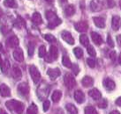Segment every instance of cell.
Listing matches in <instances>:
<instances>
[{"instance_id":"cell-40","label":"cell","mask_w":121,"mask_h":114,"mask_svg":"<svg viewBox=\"0 0 121 114\" xmlns=\"http://www.w3.org/2000/svg\"><path fill=\"white\" fill-rule=\"evenodd\" d=\"M51 106V103L49 100H45L43 102V111H47L49 110V108Z\"/></svg>"},{"instance_id":"cell-38","label":"cell","mask_w":121,"mask_h":114,"mask_svg":"<svg viewBox=\"0 0 121 114\" xmlns=\"http://www.w3.org/2000/svg\"><path fill=\"white\" fill-rule=\"evenodd\" d=\"M87 63L90 68L95 67V61L94 59H92V58H88V59H87Z\"/></svg>"},{"instance_id":"cell-51","label":"cell","mask_w":121,"mask_h":114,"mask_svg":"<svg viewBox=\"0 0 121 114\" xmlns=\"http://www.w3.org/2000/svg\"><path fill=\"white\" fill-rule=\"evenodd\" d=\"M2 15H3V11L1 10V8H0V18L2 17Z\"/></svg>"},{"instance_id":"cell-44","label":"cell","mask_w":121,"mask_h":114,"mask_svg":"<svg viewBox=\"0 0 121 114\" xmlns=\"http://www.w3.org/2000/svg\"><path fill=\"white\" fill-rule=\"evenodd\" d=\"M116 104H117V105H118V106H121V97H118V99L116 100Z\"/></svg>"},{"instance_id":"cell-22","label":"cell","mask_w":121,"mask_h":114,"mask_svg":"<svg viewBox=\"0 0 121 114\" xmlns=\"http://www.w3.org/2000/svg\"><path fill=\"white\" fill-rule=\"evenodd\" d=\"M32 21L35 25H41L43 23V19H42L41 14L38 12H35L32 16Z\"/></svg>"},{"instance_id":"cell-49","label":"cell","mask_w":121,"mask_h":114,"mask_svg":"<svg viewBox=\"0 0 121 114\" xmlns=\"http://www.w3.org/2000/svg\"><path fill=\"white\" fill-rule=\"evenodd\" d=\"M47 3H49V4H52L54 2V0H45Z\"/></svg>"},{"instance_id":"cell-29","label":"cell","mask_w":121,"mask_h":114,"mask_svg":"<svg viewBox=\"0 0 121 114\" xmlns=\"http://www.w3.org/2000/svg\"><path fill=\"white\" fill-rule=\"evenodd\" d=\"M37 112H38V109L35 104H31L27 111V114H37Z\"/></svg>"},{"instance_id":"cell-4","label":"cell","mask_w":121,"mask_h":114,"mask_svg":"<svg viewBox=\"0 0 121 114\" xmlns=\"http://www.w3.org/2000/svg\"><path fill=\"white\" fill-rule=\"evenodd\" d=\"M29 72H30V76L32 77V79L34 81L35 84H37L41 79V74L39 70H38V68H37L35 66H30L29 68Z\"/></svg>"},{"instance_id":"cell-5","label":"cell","mask_w":121,"mask_h":114,"mask_svg":"<svg viewBox=\"0 0 121 114\" xmlns=\"http://www.w3.org/2000/svg\"><path fill=\"white\" fill-rule=\"evenodd\" d=\"M61 37H62V39H63L66 43L69 44V45H73L74 44V39L73 38L72 34H71L69 32H67V31L62 32Z\"/></svg>"},{"instance_id":"cell-19","label":"cell","mask_w":121,"mask_h":114,"mask_svg":"<svg viewBox=\"0 0 121 114\" xmlns=\"http://www.w3.org/2000/svg\"><path fill=\"white\" fill-rule=\"evenodd\" d=\"M95 25L98 27V28H104L105 27V19L102 17H95L94 19Z\"/></svg>"},{"instance_id":"cell-55","label":"cell","mask_w":121,"mask_h":114,"mask_svg":"<svg viewBox=\"0 0 121 114\" xmlns=\"http://www.w3.org/2000/svg\"><path fill=\"white\" fill-rule=\"evenodd\" d=\"M1 47H2V45H1V43H0V49H1Z\"/></svg>"},{"instance_id":"cell-53","label":"cell","mask_w":121,"mask_h":114,"mask_svg":"<svg viewBox=\"0 0 121 114\" xmlns=\"http://www.w3.org/2000/svg\"><path fill=\"white\" fill-rule=\"evenodd\" d=\"M0 63H2V57H1V54H0Z\"/></svg>"},{"instance_id":"cell-9","label":"cell","mask_w":121,"mask_h":114,"mask_svg":"<svg viewBox=\"0 0 121 114\" xmlns=\"http://www.w3.org/2000/svg\"><path fill=\"white\" fill-rule=\"evenodd\" d=\"M47 74L51 80H55L60 76V70H59V68H49Z\"/></svg>"},{"instance_id":"cell-37","label":"cell","mask_w":121,"mask_h":114,"mask_svg":"<svg viewBox=\"0 0 121 114\" xmlns=\"http://www.w3.org/2000/svg\"><path fill=\"white\" fill-rule=\"evenodd\" d=\"M108 105V103H107V100L106 99H103L101 100L99 103H98V107L99 108H102V109H104V108H106Z\"/></svg>"},{"instance_id":"cell-30","label":"cell","mask_w":121,"mask_h":114,"mask_svg":"<svg viewBox=\"0 0 121 114\" xmlns=\"http://www.w3.org/2000/svg\"><path fill=\"white\" fill-rule=\"evenodd\" d=\"M62 63L65 68H72V62H71L70 59L68 58L67 56H63V59H62Z\"/></svg>"},{"instance_id":"cell-26","label":"cell","mask_w":121,"mask_h":114,"mask_svg":"<svg viewBox=\"0 0 121 114\" xmlns=\"http://www.w3.org/2000/svg\"><path fill=\"white\" fill-rule=\"evenodd\" d=\"M61 97H62V93L61 91H55L52 93V96H51V99L53 101L54 103H57L58 101L60 100Z\"/></svg>"},{"instance_id":"cell-32","label":"cell","mask_w":121,"mask_h":114,"mask_svg":"<svg viewBox=\"0 0 121 114\" xmlns=\"http://www.w3.org/2000/svg\"><path fill=\"white\" fill-rule=\"evenodd\" d=\"M85 114H98L95 109L92 106H87L85 108Z\"/></svg>"},{"instance_id":"cell-28","label":"cell","mask_w":121,"mask_h":114,"mask_svg":"<svg viewBox=\"0 0 121 114\" xmlns=\"http://www.w3.org/2000/svg\"><path fill=\"white\" fill-rule=\"evenodd\" d=\"M80 41L81 43L84 46V47H88V44H89V40H88V38L86 34H81L80 36Z\"/></svg>"},{"instance_id":"cell-18","label":"cell","mask_w":121,"mask_h":114,"mask_svg":"<svg viewBox=\"0 0 121 114\" xmlns=\"http://www.w3.org/2000/svg\"><path fill=\"white\" fill-rule=\"evenodd\" d=\"M81 84L82 85L84 86L85 88H88V87H91L93 84H94V80H93V78L90 76H85L83 77V79L81 80Z\"/></svg>"},{"instance_id":"cell-42","label":"cell","mask_w":121,"mask_h":114,"mask_svg":"<svg viewBox=\"0 0 121 114\" xmlns=\"http://www.w3.org/2000/svg\"><path fill=\"white\" fill-rule=\"evenodd\" d=\"M110 57H111V59L112 61H116V58H117V55H116V52L115 51H112L111 52V54H110Z\"/></svg>"},{"instance_id":"cell-46","label":"cell","mask_w":121,"mask_h":114,"mask_svg":"<svg viewBox=\"0 0 121 114\" xmlns=\"http://www.w3.org/2000/svg\"><path fill=\"white\" fill-rule=\"evenodd\" d=\"M117 40H118V45H120L121 46V35H118V37H117Z\"/></svg>"},{"instance_id":"cell-39","label":"cell","mask_w":121,"mask_h":114,"mask_svg":"<svg viewBox=\"0 0 121 114\" xmlns=\"http://www.w3.org/2000/svg\"><path fill=\"white\" fill-rule=\"evenodd\" d=\"M72 70L73 72V74L76 76V75L79 74V71H80V68H79V66H78L77 64H73V66H72Z\"/></svg>"},{"instance_id":"cell-23","label":"cell","mask_w":121,"mask_h":114,"mask_svg":"<svg viewBox=\"0 0 121 114\" xmlns=\"http://www.w3.org/2000/svg\"><path fill=\"white\" fill-rule=\"evenodd\" d=\"M65 109H66L68 114H78L77 108L73 104H67L65 105Z\"/></svg>"},{"instance_id":"cell-2","label":"cell","mask_w":121,"mask_h":114,"mask_svg":"<svg viewBox=\"0 0 121 114\" xmlns=\"http://www.w3.org/2000/svg\"><path fill=\"white\" fill-rule=\"evenodd\" d=\"M6 107L10 111H15L17 114H22L24 111V104L17 100H10L6 102Z\"/></svg>"},{"instance_id":"cell-36","label":"cell","mask_w":121,"mask_h":114,"mask_svg":"<svg viewBox=\"0 0 121 114\" xmlns=\"http://www.w3.org/2000/svg\"><path fill=\"white\" fill-rule=\"evenodd\" d=\"M34 51H35V45L32 42H30L29 45H28V55L32 56L34 54Z\"/></svg>"},{"instance_id":"cell-41","label":"cell","mask_w":121,"mask_h":114,"mask_svg":"<svg viewBox=\"0 0 121 114\" xmlns=\"http://www.w3.org/2000/svg\"><path fill=\"white\" fill-rule=\"evenodd\" d=\"M107 43L111 47H114V42H113V40H112V39H111L110 34H108V36H107Z\"/></svg>"},{"instance_id":"cell-50","label":"cell","mask_w":121,"mask_h":114,"mask_svg":"<svg viewBox=\"0 0 121 114\" xmlns=\"http://www.w3.org/2000/svg\"><path fill=\"white\" fill-rule=\"evenodd\" d=\"M118 62H119V64L121 65V54H119V57H118Z\"/></svg>"},{"instance_id":"cell-24","label":"cell","mask_w":121,"mask_h":114,"mask_svg":"<svg viewBox=\"0 0 121 114\" xmlns=\"http://www.w3.org/2000/svg\"><path fill=\"white\" fill-rule=\"evenodd\" d=\"M65 13L67 17H70V16H73L74 13H75V8H74L73 5L72 4H69L67 6L65 7Z\"/></svg>"},{"instance_id":"cell-43","label":"cell","mask_w":121,"mask_h":114,"mask_svg":"<svg viewBox=\"0 0 121 114\" xmlns=\"http://www.w3.org/2000/svg\"><path fill=\"white\" fill-rule=\"evenodd\" d=\"M107 3L109 4V7H112L114 6V0H107Z\"/></svg>"},{"instance_id":"cell-7","label":"cell","mask_w":121,"mask_h":114,"mask_svg":"<svg viewBox=\"0 0 121 114\" xmlns=\"http://www.w3.org/2000/svg\"><path fill=\"white\" fill-rule=\"evenodd\" d=\"M18 91L22 96H26L29 93V86L27 83H21L18 85Z\"/></svg>"},{"instance_id":"cell-54","label":"cell","mask_w":121,"mask_h":114,"mask_svg":"<svg viewBox=\"0 0 121 114\" xmlns=\"http://www.w3.org/2000/svg\"><path fill=\"white\" fill-rule=\"evenodd\" d=\"M119 5H120V8H121V0H120V2H119Z\"/></svg>"},{"instance_id":"cell-11","label":"cell","mask_w":121,"mask_h":114,"mask_svg":"<svg viewBox=\"0 0 121 114\" xmlns=\"http://www.w3.org/2000/svg\"><path fill=\"white\" fill-rule=\"evenodd\" d=\"M104 85L105 89H107L108 91H113L116 87V84H115L114 81H112L111 79L110 78H106V79H104Z\"/></svg>"},{"instance_id":"cell-33","label":"cell","mask_w":121,"mask_h":114,"mask_svg":"<svg viewBox=\"0 0 121 114\" xmlns=\"http://www.w3.org/2000/svg\"><path fill=\"white\" fill-rule=\"evenodd\" d=\"M46 55V48L44 46H41L39 47V57H45Z\"/></svg>"},{"instance_id":"cell-47","label":"cell","mask_w":121,"mask_h":114,"mask_svg":"<svg viewBox=\"0 0 121 114\" xmlns=\"http://www.w3.org/2000/svg\"><path fill=\"white\" fill-rule=\"evenodd\" d=\"M110 114H120V112H119L118 111H116V110H114V111H111V112Z\"/></svg>"},{"instance_id":"cell-52","label":"cell","mask_w":121,"mask_h":114,"mask_svg":"<svg viewBox=\"0 0 121 114\" xmlns=\"http://www.w3.org/2000/svg\"><path fill=\"white\" fill-rule=\"evenodd\" d=\"M60 2L62 4H64V3H66V0H60Z\"/></svg>"},{"instance_id":"cell-16","label":"cell","mask_w":121,"mask_h":114,"mask_svg":"<svg viewBox=\"0 0 121 114\" xmlns=\"http://www.w3.org/2000/svg\"><path fill=\"white\" fill-rule=\"evenodd\" d=\"M111 27L114 31H118L120 27V18L118 16H113L111 20Z\"/></svg>"},{"instance_id":"cell-15","label":"cell","mask_w":121,"mask_h":114,"mask_svg":"<svg viewBox=\"0 0 121 114\" xmlns=\"http://www.w3.org/2000/svg\"><path fill=\"white\" fill-rule=\"evenodd\" d=\"M91 38H92V40L95 45L97 46H100L102 43H103V39L100 36V34H98L97 33L95 32H92L91 33Z\"/></svg>"},{"instance_id":"cell-27","label":"cell","mask_w":121,"mask_h":114,"mask_svg":"<svg viewBox=\"0 0 121 114\" xmlns=\"http://www.w3.org/2000/svg\"><path fill=\"white\" fill-rule=\"evenodd\" d=\"M4 4L9 8H16L17 7V3L15 0H4Z\"/></svg>"},{"instance_id":"cell-35","label":"cell","mask_w":121,"mask_h":114,"mask_svg":"<svg viewBox=\"0 0 121 114\" xmlns=\"http://www.w3.org/2000/svg\"><path fill=\"white\" fill-rule=\"evenodd\" d=\"M87 53H88L89 55H91V56H93V57H95L96 55V52H95V48L92 47V46H88V47H87Z\"/></svg>"},{"instance_id":"cell-8","label":"cell","mask_w":121,"mask_h":114,"mask_svg":"<svg viewBox=\"0 0 121 114\" xmlns=\"http://www.w3.org/2000/svg\"><path fill=\"white\" fill-rule=\"evenodd\" d=\"M19 39L16 36H11L8 40H6V45L11 48H14V47H17L19 46Z\"/></svg>"},{"instance_id":"cell-21","label":"cell","mask_w":121,"mask_h":114,"mask_svg":"<svg viewBox=\"0 0 121 114\" xmlns=\"http://www.w3.org/2000/svg\"><path fill=\"white\" fill-rule=\"evenodd\" d=\"M10 68H11V64L8 60H4L3 62L1 63V69H2V72H3V73L7 74L8 71L10 70Z\"/></svg>"},{"instance_id":"cell-20","label":"cell","mask_w":121,"mask_h":114,"mask_svg":"<svg viewBox=\"0 0 121 114\" xmlns=\"http://www.w3.org/2000/svg\"><path fill=\"white\" fill-rule=\"evenodd\" d=\"M12 75H13V77L15 80H20L21 76H22V73H21V70L16 66H14L13 68V70H12Z\"/></svg>"},{"instance_id":"cell-45","label":"cell","mask_w":121,"mask_h":114,"mask_svg":"<svg viewBox=\"0 0 121 114\" xmlns=\"http://www.w3.org/2000/svg\"><path fill=\"white\" fill-rule=\"evenodd\" d=\"M55 114H64V111H62L61 109H57L56 112H55Z\"/></svg>"},{"instance_id":"cell-1","label":"cell","mask_w":121,"mask_h":114,"mask_svg":"<svg viewBox=\"0 0 121 114\" xmlns=\"http://www.w3.org/2000/svg\"><path fill=\"white\" fill-rule=\"evenodd\" d=\"M46 19L49 21V24H48V27L51 28V29H53L56 27H57L58 25H60L62 20L57 18V16L56 15L55 12L51 11H46Z\"/></svg>"},{"instance_id":"cell-34","label":"cell","mask_w":121,"mask_h":114,"mask_svg":"<svg viewBox=\"0 0 121 114\" xmlns=\"http://www.w3.org/2000/svg\"><path fill=\"white\" fill-rule=\"evenodd\" d=\"M44 39L49 41V42H56V38L54 37L51 34H45L44 35Z\"/></svg>"},{"instance_id":"cell-12","label":"cell","mask_w":121,"mask_h":114,"mask_svg":"<svg viewBox=\"0 0 121 114\" xmlns=\"http://www.w3.org/2000/svg\"><path fill=\"white\" fill-rule=\"evenodd\" d=\"M74 99L75 101L79 103V104H81V103H83L85 100V96H84V93L82 92L80 90H78L74 92Z\"/></svg>"},{"instance_id":"cell-31","label":"cell","mask_w":121,"mask_h":114,"mask_svg":"<svg viewBox=\"0 0 121 114\" xmlns=\"http://www.w3.org/2000/svg\"><path fill=\"white\" fill-rule=\"evenodd\" d=\"M73 53L78 59H80V58L83 56V51H82L81 47H75L73 49Z\"/></svg>"},{"instance_id":"cell-13","label":"cell","mask_w":121,"mask_h":114,"mask_svg":"<svg viewBox=\"0 0 121 114\" xmlns=\"http://www.w3.org/2000/svg\"><path fill=\"white\" fill-rule=\"evenodd\" d=\"M0 94L4 97H10L11 91L10 89H9V87L7 85H5V84H1L0 85Z\"/></svg>"},{"instance_id":"cell-3","label":"cell","mask_w":121,"mask_h":114,"mask_svg":"<svg viewBox=\"0 0 121 114\" xmlns=\"http://www.w3.org/2000/svg\"><path fill=\"white\" fill-rule=\"evenodd\" d=\"M64 83L65 85L68 88L72 90L73 88H74V86L76 85V81H75V78L73 77V76H72L71 74H66L64 77Z\"/></svg>"},{"instance_id":"cell-6","label":"cell","mask_w":121,"mask_h":114,"mask_svg":"<svg viewBox=\"0 0 121 114\" xmlns=\"http://www.w3.org/2000/svg\"><path fill=\"white\" fill-rule=\"evenodd\" d=\"M74 27H75L76 31H78V32H80V33H85V32H87V28H88V25L85 21H81V22H78V23L75 24Z\"/></svg>"},{"instance_id":"cell-10","label":"cell","mask_w":121,"mask_h":114,"mask_svg":"<svg viewBox=\"0 0 121 114\" xmlns=\"http://www.w3.org/2000/svg\"><path fill=\"white\" fill-rule=\"evenodd\" d=\"M13 58L17 61H19V62L23 61L24 54H23V51H22V49H20V48L15 49L13 52Z\"/></svg>"},{"instance_id":"cell-25","label":"cell","mask_w":121,"mask_h":114,"mask_svg":"<svg viewBox=\"0 0 121 114\" xmlns=\"http://www.w3.org/2000/svg\"><path fill=\"white\" fill-rule=\"evenodd\" d=\"M50 55L53 60H57V56H58V51H57V47L51 46V48H50Z\"/></svg>"},{"instance_id":"cell-17","label":"cell","mask_w":121,"mask_h":114,"mask_svg":"<svg viewBox=\"0 0 121 114\" xmlns=\"http://www.w3.org/2000/svg\"><path fill=\"white\" fill-rule=\"evenodd\" d=\"M88 95H89L93 99H95V100H99L102 97L101 92L98 91L97 89H95H95H92V90H90V91H88Z\"/></svg>"},{"instance_id":"cell-48","label":"cell","mask_w":121,"mask_h":114,"mask_svg":"<svg viewBox=\"0 0 121 114\" xmlns=\"http://www.w3.org/2000/svg\"><path fill=\"white\" fill-rule=\"evenodd\" d=\"M0 114H7V112L4 111V110H2V109H0Z\"/></svg>"},{"instance_id":"cell-14","label":"cell","mask_w":121,"mask_h":114,"mask_svg":"<svg viewBox=\"0 0 121 114\" xmlns=\"http://www.w3.org/2000/svg\"><path fill=\"white\" fill-rule=\"evenodd\" d=\"M91 10L93 11H99L102 9V3L100 0H93L90 3Z\"/></svg>"}]
</instances>
